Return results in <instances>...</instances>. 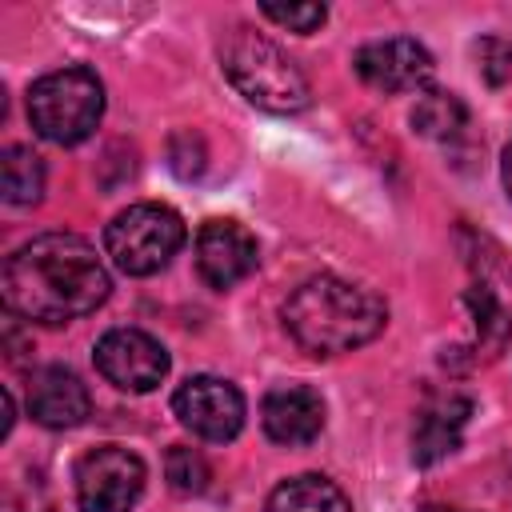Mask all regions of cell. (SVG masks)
Wrapping results in <instances>:
<instances>
[{"mask_svg":"<svg viewBox=\"0 0 512 512\" xmlns=\"http://www.w3.org/2000/svg\"><path fill=\"white\" fill-rule=\"evenodd\" d=\"M468 416H472V400L464 392L448 388V392L428 396L424 408L416 412V424H412V460L420 468H428V464L444 460L448 452H456Z\"/></svg>","mask_w":512,"mask_h":512,"instance_id":"cell-14","label":"cell"},{"mask_svg":"<svg viewBox=\"0 0 512 512\" xmlns=\"http://www.w3.org/2000/svg\"><path fill=\"white\" fill-rule=\"evenodd\" d=\"M144 460L120 444H100L76 464V508L80 512H132L144 492Z\"/></svg>","mask_w":512,"mask_h":512,"instance_id":"cell-6","label":"cell"},{"mask_svg":"<svg viewBox=\"0 0 512 512\" xmlns=\"http://www.w3.org/2000/svg\"><path fill=\"white\" fill-rule=\"evenodd\" d=\"M0 184H4V200L16 208L40 204L44 196V160L24 148V144H8L0 156Z\"/></svg>","mask_w":512,"mask_h":512,"instance_id":"cell-17","label":"cell"},{"mask_svg":"<svg viewBox=\"0 0 512 512\" xmlns=\"http://www.w3.org/2000/svg\"><path fill=\"white\" fill-rule=\"evenodd\" d=\"M496 256L500 252L484 256L480 240H476V252L468 256L472 284L464 292V300L472 308V320H476V344L488 356H496L508 344V336H512V272Z\"/></svg>","mask_w":512,"mask_h":512,"instance_id":"cell-9","label":"cell"},{"mask_svg":"<svg viewBox=\"0 0 512 512\" xmlns=\"http://www.w3.org/2000/svg\"><path fill=\"white\" fill-rule=\"evenodd\" d=\"M412 128L428 140H456L468 128V108L456 92L424 88L416 92V104H412Z\"/></svg>","mask_w":512,"mask_h":512,"instance_id":"cell-16","label":"cell"},{"mask_svg":"<svg viewBox=\"0 0 512 512\" xmlns=\"http://www.w3.org/2000/svg\"><path fill=\"white\" fill-rule=\"evenodd\" d=\"M184 244V220L168 204H132L104 228V252L124 276L160 272Z\"/></svg>","mask_w":512,"mask_h":512,"instance_id":"cell-5","label":"cell"},{"mask_svg":"<svg viewBox=\"0 0 512 512\" xmlns=\"http://www.w3.org/2000/svg\"><path fill=\"white\" fill-rule=\"evenodd\" d=\"M420 512H464V508H452V504H424Z\"/></svg>","mask_w":512,"mask_h":512,"instance_id":"cell-22","label":"cell"},{"mask_svg":"<svg viewBox=\"0 0 512 512\" xmlns=\"http://www.w3.org/2000/svg\"><path fill=\"white\" fill-rule=\"evenodd\" d=\"M28 412L44 428H56V432L60 428H76L92 412L88 384L64 364H44L28 380Z\"/></svg>","mask_w":512,"mask_h":512,"instance_id":"cell-13","label":"cell"},{"mask_svg":"<svg viewBox=\"0 0 512 512\" xmlns=\"http://www.w3.org/2000/svg\"><path fill=\"white\" fill-rule=\"evenodd\" d=\"M476 60H480V76H484L492 88H500V84L512 80V44H504V40H496V36H484V40L476 44Z\"/></svg>","mask_w":512,"mask_h":512,"instance_id":"cell-20","label":"cell"},{"mask_svg":"<svg viewBox=\"0 0 512 512\" xmlns=\"http://www.w3.org/2000/svg\"><path fill=\"white\" fill-rule=\"evenodd\" d=\"M500 176H504V188H508V196H512V140L504 144V160H500Z\"/></svg>","mask_w":512,"mask_h":512,"instance_id":"cell-21","label":"cell"},{"mask_svg":"<svg viewBox=\"0 0 512 512\" xmlns=\"http://www.w3.org/2000/svg\"><path fill=\"white\" fill-rule=\"evenodd\" d=\"M356 76L384 92V96H396V92H424L428 80H432V56L424 44H416L412 36H388V40H372L356 52Z\"/></svg>","mask_w":512,"mask_h":512,"instance_id":"cell-10","label":"cell"},{"mask_svg":"<svg viewBox=\"0 0 512 512\" xmlns=\"http://www.w3.org/2000/svg\"><path fill=\"white\" fill-rule=\"evenodd\" d=\"M112 292L108 268L84 236L44 232L20 244L0 272L4 308L20 320L68 324L96 312Z\"/></svg>","mask_w":512,"mask_h":512,"instance_id":"cell-1","label":"cell"},{"mask_svg":"<svg viewBox=\"0 0 512 512\" xmlns=\"http://www.w3.org/2000/svg\"><path fill=\"white\" fill-rule=\"evenodd\" d=\"M172 412L176 420L200 436V440H212V444H224L232 440L240 428H244V396L232 380H220V376H188L176 396H172Z\"/></svg>","mask_w":512,"mask_h":512,"instance_id":"cell-7","label":"cell"},{"mask_svg":"<svg viewBox=\"0 0 512 512\" xmlns=\"http://www.w3.org/2000/svg\"><path fill=\"white\" fill-rule=\"evenodd\" d=\"M96 368L120 392H152L168 376V352L140 328H112L96 340Z\"/></svg>","mask_w":512,"mask_h":512,"instance_id":"cell-8","label":"cell"},{"mask_svg":"<svg viewBox=\"0 0 512 512\" xmlns=\"http://www.w3.org/2000/svg\"><path fill=\"white\" fill-rule=\"evenodd\" d=\"M260 424L272 444L304 448L324 428V400L308 384H272L260 400Z\"/></svg>","mask_w":512,"mask_h":512,"instance_id":"cell-12","label":"cell"},{"mask_svg":"<svg viewBox=\"0 0 512 512\" xmlns=\"http://www.w3.org/2000/svg\"><path fill=\"white\" fill-rule=\"evenodd\" d=\"M220 68L232 80V88L264 108V112H300L308 108V80L296 68V60L268 36H260L248 24H236L220 40Z\"/></svg>","mask_w":512,"mask_h":512,"instance_id":"cell-3","label":"cell"},{"mask_svg":"<svg viewBox=\"0 0 512 512\" xmlns=\"http://www.w3.org/2000/svg\"><path fill=\"white\" fill-rule=\"evenodd\" d=\"M388 324V304L344 276H312L284 300L288 336L312 356H340L376 340Z\"/></svg>","mask_w":512,"mask_h":512,"instance_id":"cell-2","label":"cell"},{"mask_svg":"<svg viewBox=\"0 0 512 512\" xmlns=\"http://www.w3.org/2000/svg\"><path fill=\"white\" fill-rule=\"evenodd\" d=\"M264 512H352V504L340 484H332L320 472H304L276 484Z\"/></svg>","mask_w":512,"mask_h":512,"instance_id":"cell-15","label":"cell"},{"mask_svg":"<svg viewBox=\"0 0 512 512\" xmlns=\"http://www.w3.org/2000/svg\"><path fill=\"white\" fill-rule=\"evenodd\" d=\"M260 12H264L272 24H280V28H288V32H300V36L316 32V28L324 24V16H328L324 4H260Z\"/></svg>","mask_w":512,"mask_h":512,"instance_id":"cell-19","label":"cell"},{"mask_svg":"<svg viewBox=\"0 0 512 512\" xmlns=\"http://www.w3.org/2000/svg\"><path fill=\"white\" fill-rule=\"evenodd\" d=\"M164 476H168V484H172V492H180V496H200L204 488H208V460L196 452V448H184V444H176V448H168V456H164Z\"/></svg>","mask_w":512,"mask_h":512,"instance_id":"cell-18","label":"cell"},{"mask_svg":"<svg viewBox=\"0 0 512 512\" xmlns=\"http://www.w3.org/2000/svg\"><path fill=\"white\" fill-rule=\"evenodd\" d=\"M260 264L256 236L240 220H204L196 232V272L208 288H232Z\"/></svg>","mask_w":512,"mask_h":512,"instance_id":"cell-11","label":"cell"},{"mask_svg":"<svg viewBox=\"0 0 512 512\" xmlns=\"http://www.w3.org/2000/svg\"><path fill=\"white\" fill-rule=\"evenodd\" d=\"M104 116V84L92 68L68 64L28 88V120L52 144H80Z\"/></svg>","mask_w":512,"mask_h":512,"instance_id":"cell-4","label":"cell"}]
</instances>
